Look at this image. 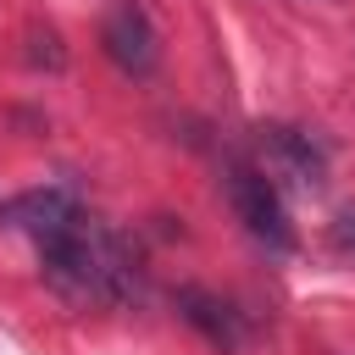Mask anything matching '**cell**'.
Instances as JSON below:
<instances>
[{
	"label": "cell",
	"mask_w": 355,
	"mask_h": 355,
	"mask_svg": "<svg viewBox=\"0 0 355 355\" xmlns=\"http://www.w3.org/2000/svg\"><path fill=\"white\" fill-rule=\"evenodd\" d=\"M100 44H105V55L128 72V78H150L155 72V28H150V17H144V6L139 0H116L111 11H105V22H100Z\"/></svg>",
	"instance_id": "obj_3"
},
{
	"label": "cell",
	"mask_w": 355,
	"mask_h": 355,
	"mask_svg": "<svg viewBox=\"0 0 355 355\" xmlns=\"http://www.w3.org/2000/svg\"><path fill=\"white\" fill-rule=\"evenodd\" d=\"M39 261H44V283L72 305H133L144 294L133 250L94 216H83L67 239L39 244Z\"/></svg>",
	"instance_id": "obj_1"
},
{
	"label": "cell",
	"mask_w": 355,
	"mask_h": 355,
	"mask_svg": "<svg viewBox=\"0 0 355 355\" xmlns=\"http://www.w3.org/2000/svg\"><path fill=\"white\" fill-rule=\"evenodd\" d=\"M227 200H233V211H239V222H244V233L250 239H261L266 250H294V227H288V211H283V194H277V183L266 178V166H233L227 172Z\"/></svg>",
	"instance_id": "obj_2"
},
{
	"label": "cell",
	"mask_w": 355,
	"mask_h": 355,
	"mask_svg": "<svg viewBox=\"0 0 355 355\" xmlns=\"http://www.w3.org/2000/svg\"><path fill=\"white\" fill-rule=\"evenodd\" d=\"M28 61H33V67H50V72H61V67H67L61 33H55L50 22H33V28H28Z\"/></svg>",
	"instance_id": "obj_7"
},
{
	"label": "cell",
	"mask_w": 355,
	"mask_h": 355,
	"mask_svg": "<svg viewBox=\"0 0 355 355\" xmlns=\"http://www.w3.org/2000/svg\"><path fill=\"white\" fill-rule=\"evenodd\" d=\"M333 244H338L344 255H355V211H344V216L333 222Z\"/></svg>",
	"instance_id": "obj_8"
},
{
	"label": "cell",
	"mask_w": 355,
	"mask_h": 355,
	"mask_svg": "<svg viewBox=\"0 0 355 355\" xmlns=\"http://www.w3.org/2000/svg\"><path fill=\"white\" fill-rule=\"evenodd\" d=\"M178 316L211 344V349H222V355H239L244 344H250V322H244V311L239 305H227L222 294H211V288H178Z\"/></svg>",
	"instance_id": "obj_5"
},
{
	"label": "cell",
	"mask_w": 355,
	"mask_h": 355,
	"mask_svg": "<svg viewBox=\"0 0 355 355\" xmlns=\"http://www.w3.org/2000/svg\"><path fill=\"white\" fill-rule=\"evenodd\" d=\"M83 200L67 189V183H44V189H28L17 205H11V222L33 239V244H50V239H67L78 222H83Z\"/></svg>",
	"instance_id": "obj_6"
},
{
	"label": "cell",
	"mask_w": 355,
	"mask_h": 355,
	"mask_svg": "<svg viewBox=\"0 0 355 355\" xmlns=\"http://www.w3.org/2000/svg\"><path fill=\"white\" fill-rule=\"evenodd\" d=\"M261 150H266V178H272V183L288 178V183L305 189V194L322 189L327 155H322V144H316L311 133H300V128H261Z\"/></svg>",
	"instance_id": "obj_4"
}]
</instances>
